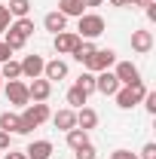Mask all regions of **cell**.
<instances>
[{"instance_id": "cell-1", "label": "cell", "mask_w": 156, "mask_h": 159, "mask_svg": "<svg viewBox=\"0 0 156 159\" xmlns=\"http://www.w3.org/2000/svg\"><path fill=\"white\" fill-rule=\"evenodd\" d=\"M49 116H52V110H49L46 101H34V104L21 107V135H31V132L40 129Z\"/></svg>"}, {"instance_id": "cell-2", "label": "cell", "mask_w": 156, "mask_h": 159, "mask_svg": "<svg viewBox=\"0 0 156 159\" xmlns=\"http://www.w3.org/2000/svg\"><path fill=\"white\" fill-rule=\"evenodd\" d=\"M107 31V21L101 19L98 12H83L77 19V37L80 40H95Z\"/></svg>"}, {"instance_id": "cell-3", "label": "cell", "mask_w": 156, "mask_h": 159, "mask_svg": "<svg viewBox=\"0 0 156 159\" xmlns=\"http://www.w3.org/2000/svg\"><path fill=\"white\" fill-rule=\"evenodd\" d=\"M147 92H150V89H147V86H144V80H141V83H135V86H119L113 98H117V107L132 110L135 104H141V101H144V95H147Z\"/></svg>"}, {"instance_id": "cell-4", "label": "cell", "mask_w": 156, "mask_h": 159, "mask_svg": "<svg viewBox=\"0 0 156 159\" xmlns=\"http://www.w3.org/2000/svg\"><path fill=\"white\" fill-rule=\"evenodd\" d=\"M3 92H6V98H9L12 107H28V104H31L28 83H21V80H6V83H3Z\"/></svg>"}, {"instance_id": "cell-5", "label": "cell", "mask_w": 156, "mask_h": 159, "mask_svg": "<svg viewBox=\"0 0 156 159\" xmlns=\"http://www.w3.org/2000/svg\"><path fill=\"white\" fill-rule=\"evenodd\" d=\"M113 64H117V52H113V49H95V55L89 58L86 70H92V74H101V70H110Z\"/></svg>"}, {"instance_id": "cell-6", "label": "cell", "mask_w": 156, "mask_h": 159, "mask_svg": "<svg viewBox=\"0 0 156 159\" xmlns=\"http://www.w3.org/2000/svg\"><path fill=\"white\" fill-rule=\"evenodd\" d=\"M113 77L119 80V86H135V83H141V70L132 61H117L113 64Z\"/></svg>"}, {"instance_id": "cell-7", "label": "cell", "mask_w": 156, "mask_h": 159, "mask_svg": "<svg viewBox=\"0 0 156 159\" xmlns=\"http://www.w3.org/2000/svg\"><path fill=\"white\" fill-rule=\"evenodd\" d=\"M117 89H119V80L113 77V70L95 74V92H101V95H117Z\"/></svg>"}, {"instance_id": "cell-8", "label": "cell", "mask_w": 156, "mask_h": 159, "mask_svg": "<svg viewBox=\"0 0 156 159\" xmlns=\"http://www.w3.org/2000/svg\"><path fill=\"white\" fill-rule=\"evenodd\" d=\"M52 153H55V147H52V141H46V138L31 141L28 150H25V156H28V159H52Z\"/></svg>"}, {"instance_id": "cell-9", "label": "cell", "mask_w": 156, "mask_h": 159, "mask_svg": "<svg viewBox=\"0 0 156 159\" xmlns=\"http://www.w3.org/2000/svg\"><path fill=\"white\" fill-rule=\"evenodd\" d=\"M77 43H80V37L74 31H61V34H55V40H52V46H55L58 55H71V52L77 49Z\"/></svg>"}, {"instance_id": "cell-10", "label": "cell", "mask_w": 156, "mask_h": 159, "mask_svg": "<svg viewBox=\"0 0 156 159\" xmlns=\"http://www.w3.org/2000/svg\"><path fill=\"white\" fill-rule=\"evenodd\" d=\"M28 95H31V101H49V95H52V83L46 77H37L28 83Z\"/></svg>"}, {"instance_id": "cell-11", "label": "cell", "mask_w": 156, "mask_h": 159, "mask_svg": "<svg viewBox=\"0 0 156 159\" xmlns=\"http://www.w3.org/2000/svg\"><path fill=\"white\" fill-rule=\"evenodd\" d=\"M21 64V77L25 80H37V77H43V55H25V61H19Z\"/></svg>"}, {"instance_id": "cell-12", "label": "cell", "mask_w": 156, "mask_h": 159, "mask_svg": "<svg viewBox=\"0 0 156 159\" xmlns=\"http://www.w3.org/2000/svg\"><path fill=\"white\" fill-rule=\"evenodd\" d=\"M52 125L58 129V132H71V129H77V110H71V107H64L58 113H52Z\"/></svg>"}, {"instance_id": "cell-13", "label": "cell", "mask_w": 156, "mask_h": 159, "mask_svg": "<svg viewBox=\"0 0 156 159\" xmlns=\"http://www.w3.org/2000/svg\"><path fill=\"white\" fill-rule=\"evenodd\" d=\"M132 49L138 55H147L153 49V31H132Z\"/></svg>"}, {"instance_id": "cell-14", "label": "cell", "mask_w": 156, "mask_h": 159, "mask_svg": "<svg viewBox=\"0 0 156 159\" xmlns=\"http://www.w3.org/2000/svg\"><path fill=\"white\" fill-rule=\"evenodd\" d=\"M43 77L49 80V83H55V80H64V77H67V61H61V58L46 61V64H43Z\"/></svg>"}, {"instance_id": "cell-15", "label": "cell", "mask_w": 156, "mask_h": 159, "mask_svg": "<svg viewBox=\"0 0 156 159\" xmlns=\"http://www.w3.org/2000/svg\"><path fill=\"white\" fill-rule=\"evenodd\" d=\"M43 28H46L49 34H61V31H67V19L61 16L58 9H55V12H46V16H43Z\"/></svg>"}, {"instance_id": "cell-16", "label": "cell", "mask_w": 156, "mask_h": 159, "mask_svg": "<svg viewBox=\"0 0 156 159\" xmlns=\"http://www.w3.org/2000/svg\"><path fill=\"white\" fill-rule=\"evenodd\" d=\"M58 12L64 19H80L86 12V3L83 0H58Z\"/></svg>"}, {"instance_id": "cell-17", "label": "cell", "mask_w": 156, "mask_h": 159, "mask_svg": "<svg viewBox=\"0 0 156 159\" xmlns=\"http://www.w3.org/2000/svg\"><path fill=\"white\" fill-rule=\"evenodd\" d=\"M95 43H92V40H80L77 43V49H74V52H71V55H74V58L80 61V64H83V67H86V64H89V58H92V55H95Z\"/></svg>"}, {"instance_id": "cell-18", "label": "cell", "mask_w": 156, "mask_h": 159, "mask_svg": "<svg viewBox=\"0 0 156 159\" xmlns=\"http://www.w3.org/2000/svg\"><path fill=\"white\" fill-rule=\"evenodd\" d=\"M0 132H16V135H21V116L12 113V110H3L0 113Z\"/></svg>"}, {"instance_id": "cell-19", "label": "cell", "mask_w": 156, "mask_h": 159, "mask_svg": "<svg viewBox=\"0 0 156 159\" xmlns=\"http://www.w3.org/2000/svg\"><path fill=\"white\" fill-rule=\"evenodd\" d=\"M95 125H98V113L92 107H80L77 110V129L89 132V129H95Z\"/></svg>"}, {"instance_id": "cell-20", "label": "cell", "mask_w": 156, "mask_h": 159, "mask_svg": "<svg viewBox=\"0 0 156 159\" xmlns=\"http://www.w3.org/2000/svg\"><path fill=\"white\" fill-rule=\"evenodd\" d=\"M64 141H67L71 150H77V147H83V144H89V132H83V129H71V132H64Z\"/></svg>"}, {"instance_id": "cell-21", "label": "cell", "mask_w": 156, "mask_h": 159, "mask_svg": "<svg viewBox=\"0 0 156 159\" xmlns=\"http://www.w3.org/2000/svg\"><path fill=\"white\" fill-rule=\"evenodd\" d=\"M86 101H89V95H86L83 89H77V86H71V89H67V104H71V110L86 107Z\"/></svg>"}, {"instance_id": "cell-22", "label": "cell", "mask_w": 156, "mask_h": 159, "mask_svg": "<svg viewBox=\"0 0 156 159\" xmlns=\"http://www.w3.org/2000/svg\"><path fill=\"white\" fill-rule=\"evenodd\" d=\"M74 86H77V89H83L86 95H92V92H95V74H92V70H83V74L77 77V83H74Z\"/></svg>"}, {"instance_id": "cell-23", "label": "cell", "mask_w": 156, "mask_h": 159, "mask_svg": "<svg viewBox=\"0 0 156 159\" xmlns=\"http://www.w3.org/2000/svg\"><path fill=\"white\" fill-rule=\"evenodd\" d=\"M0 77L3 80H21V64L19 61H3V67H0Z\"/></svg>"}, {"instance_id": "cell-24", "label": "cell", "mask_w": 156, "mask_h": 159, "mask_svg": "<svg viewBox=\"0 0 156 159\" xmlns=\"http://www.w3.org/2000/svg\"><path fill=\"white\" fill-rule=\"evenodd\" d=\"M3 34H6V37H3V43H6V46H9V49H12V52H16V49H21V46H25V43H28V37H21L19 31H12V28H6V31H3Z\"/></svg>"}, {"instance_id": "cell-25", "label": "cell", "mask_w": 156, "mask_h": 159, "mask_svg": "<svg viewBox=\"0 0 156 159\" xmlns=\"http://www.w3.org/2000/svg\"><path fill=\"white\" fill-rule=\"evenodd\" d=\"M9 16H16V19H25L28 12H31V0H9Z\"/></svg>"}, {"instance_id": "cell-26", "label": "cell", "mask_w": 156, "mask_h": 159, "mask_svg": "<svg viewBox=\"0 0 156 159\" xmlns=\"http://www.w3.org/2000/svg\"><path fill=\"white\" fill-rule=\"evenodd\" d=\"M9 28H12V31H19L21 37H31V34H34V21L28 19V16H25V19H16Z\"/></svg>"}, {"instance_id": "cell-27", "label": "cell", "mask_w": 156, "mask_h": 159, "mask_svg": "<svg viewBox=\"0 0 156 159\" xmlns=\"http://www.w3.org/2000/svg\"><path fill=\"white\" fill-rule=\"evenodd\" d=\"M74 156L77 159H95V147H92V144H83V147L74 150Z\"/></svg>"}, {"instance_id": "cell-28", "label": "cell", "mask_w": 156, "mask_h": 159, "mask_svg": "<svg viewBox=\"0 0 156 159\" xmlns=\"http://www.w3.org/2000/svg\"><path fill=\"white\" fill-rule=\"evenodd\" d=\"M9 25H12V16H9V9H6V6H0V34H3Z\"/></svg>"}, {"instance_id": "cell-29", "label": "cell", "mask_w": 156, "mask_h": 159, "mask_svg": "<svg viewBox=\"0 0 156 159\" xmlns=\"http://www.w3.org/2000/svg\"><path fill=\"white\" fill-rule=\"evenodd\" d=\"M144 107H147V113H156V92L144 95Z\"/></svg>"}, {"instance_id": "cell-30", "label": "cell", "mask_w": 156, "mask_h": 159, "mask_svg": "<svg viewBox=\"0 0 156 159\" xmlns=\"http://www.w3.org/2000/svg\"><path fill=\"white\" fill-rule=\"evenodd\" d=\"M138 159H156V144H144V150H141Z\"/></svg>"}, {"instance_id": "cell-31", "label": "cell", "mask_w": 156, "mask_h": 159, "mask_svg": "<svg viewBox=\"0 0 156 159\" xmlns=\"http://www.w3.org/2000/svg\"><path fill=\"white\" fill-rule=\"evenodd\" d=\"M110 159H138V156L132 153V150H113V153H110Z\"/></svg>"}, {"instance_id": "cell-32", "label": "cell", "mask_w": 156, "mask_h": 159, "mask_svg": "<svg viewBox=\"0 0 156 159\" xmlns=\"http://www.w3.org/2000/svg\"><path fill=\"white\" fill-rule=\"evenodd\" d=\"M9 58H12V49H9V46L0 40V64H3V61H9Z\"/></svg>"}, {"instance_id": "cell-33", "label": "cell", "mask_w": 156, "mask_h": 159, "mask_svg": "<svg viewBox=\"0 0 156 159\" xmlns=\"http://www.w3.org/2000/svg\"><path fill=\"white\" fill-rule=\"evenodd\" d=\"M12 147V138H9V132H0V150H9Z\"/></svg>"}, {"instance_id": "cell-34", "label": "cell", "mask_w": 156, "mask_h": 159, "mask_svg": "<svg viewBox=\"0 0 156 159\" xmlns=\"http://www.w3.org/2000/svg\"><path fill=\"white\" fill-rule=\"evenodd\" d=\"M3 159H28V156H25V150H12V147H9V153Z\"/></svg>"}, {"instance_id": "cell-35", "label": "cell", "mask_w": 156, "mask_h": 159, "mask_svg": "<svg viewBox=\"0 0 156 159\" xmlns=\"http://www.w3.org/2000/svg\"><path fill=\"white\" fill-rule=\"evenodd\" d=\"M144 9H147V19H150V21H156V3H150V6H144Z\"/></svg>"}, {"instance_id": "cell-36", "label": "cell", "mask_w": 156, "mask_h": 159, "mask_svg": "<svg viewBox=\"0 0 156 159\" xmlns=\"http://www.w3.org/2000/svg\"><path fill=\"white\" fill-rule=\"evenodd\" d=\"M110 6H119V9H122V6H132V3H129V0H110Z\"/></svg>"}, {"instance_id": "cell-37", "label": "cell", "mask_w": 156, "mask_h": 159, "mask_svg": "<svg viewBox=\"0 0 156 159\" xmlns=\"http://www.w3.org/2000/svg\"><path fill=\"white\" fill-rule=\"evenodd\" d=\"M129 3H132V6H150L153 0H129Z\"/></svg>"}, {"instance_id": "cell-38", "label": "cell", "mask_w": 156, "mask_h": 159, "mask_svg": "<svg viewBox=\"0 0 156 159\" xmlns=\"http://www.w3.org/2000/svg\"><path fill=\"white\" fill-rule=\"evenodd\" d=\"M83 3H86V6H101L104 0H83Z\"/></svg>"}, {"instance_id": "cell-39", "label": "cell", "mask_w": 156, "mask_h": 159, "mask_svg": "<svg viewBox=\"0 0 156 159\" xmlns=\"http://www.w3.org/2000/svg\"><path fill=\"white\" fill-rule=\"evenodd\" d=\"M3 83H6V80H3V77H0V92H3Z\"/></svg>"}, {"instance_id": "cell-40", "label": "cell", "mask_w": 156, "mask_h": 159, "mask_svg": "<svg viewBox=\"0 0 156 159\" xmlns=\"http://www.w3.org/2000/svg\"><path fill=\"white\" fill-rule=\"evenodd\" d=\"M0 3H3V0H0Z\"/></svg>"}]
</instances>
